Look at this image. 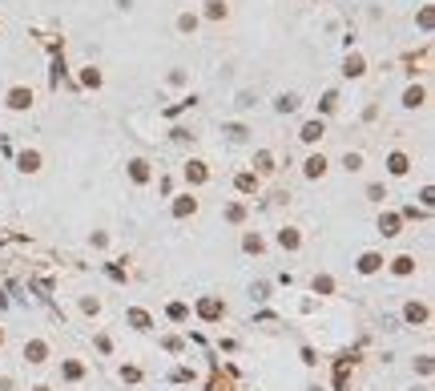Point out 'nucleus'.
<instances>
[{
  "instance_id": "obj_3",
  "label": "nucleus",
  "mask_w": 435,
  "mask_h": 391,
  "mask_svg": "<svg viewBox=\"0 0 435 391\" xmlns=\"http://www.w3.org/2000/svg\"><path fill=\"white\" fill-rule=\"evenodd\" d=\"M306 173H323V158H310L306 162Z\"/></svg>"
},
{
  "instance_id": "obj_1",
  "label": "nucleus",
  "mask_w": 435,
  "mask_h": 391,
  "mask_svg": "<svg viewBox=\"0 0 435 391\" xmlns=\"http://www.w3.org/2000/svg\"><path fill=\"white\" fill-rule=\"evenodd\" d=\"M407 319H411V323H419V319H427V311H423V307H407Z\"/></svg>"
},
{
  "instance_id": "obj_2",
  "label": "nucleus",
  "mask_w": 435,
  "mask_h": 391,
  "mask_svg": "<svg viewBox=\"0 0 435 391\" xmlns=\"http://www.w3.org/2000/svg\"><path fill=\"white\" fill-rule=\"evenodd\" d=\"M319 133H323V125H306V129H302V137H306V141H315Z\"/></svg>"
}]
</instances>
